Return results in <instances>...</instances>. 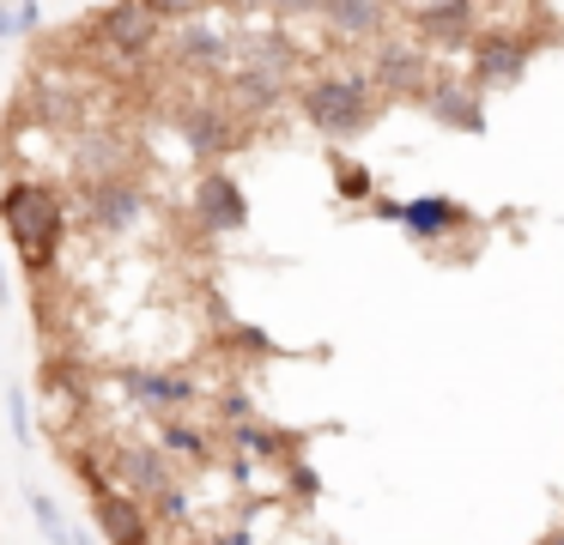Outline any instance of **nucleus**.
Listing matches in <instances>:
<instances>
[{
  "label": "nucleus",
  "mask_w": 564,
  "mask_h": 545,
  "mask_svg": "<svg viewBox=\"0 0 564 545\" xmlns=\"http://www.w3.org/2000/svg\"><path fill=\"white\" fill-rule=\"evenodd\" d=\"M0 225L13 237V249L25 254V273H50L62 261L67 242V200L50 182H13L0 194Z\"/></svg>",
  "instance_id": "f257e3e1"
},
{
  "label": "nucleus",
  "mask_w": 564,
  "mask_h": 545,
  "mask_svg": "<svg viewBox=\"0 0 564 545\" xmlns=\"http://www.w3.org/2000/svg\"><path fill=\"white\" fill-rule=\"evenodd\" d=\"M297 103H304L310 128L322 133V140L346 145L358 140V133L370 128V121L382 116V91L370 85L365 67H334V73H316V79H304V91H297Z\"/></svg>",
  "instance_id": "f03ea898"
},
{
  "label": "nucleus",
  "mask_w": 564,
  "mask_h": 545,
  "mask_svg": "<svg viewBox=\"0 0 564 545\" xmlns=\"http://www.w3.org/2000/svg\"><path fill=\"white\" fill-rule=\"evenodd\" d=\"M147 218H152V200H147V188H140L134 176L86 188V225L104 230V237H134Z\"/></svg>",
  "instance_id": "7ed1b4c3"
},
{
  "label": "nucleus",
  "mask_w": 564,
  "mask_h": 545,
  "mask_svg": "<svg viewBox=\"0 0 564 545\" xmlns=\"http://www.w3.org/2000/svg\"><path fill=\"white\" fill-rule=\"evenodd\" d=\"M104 467H110V484H116V491L147 497V503L176 479V472H171V455H164L159 443H134V436L110 443V460H104Z\"/></svg>",
  "instance_id": "20e7f679"
},
{
  "label": "nucleus",
  "mask_w": 564,
  "mask_h": 545,
  "mask_svg": "<svg viewBox=\"0 0 564 545\" xmlns=\"http://www.w3.org/2000/svg\"><path fill=\"white\" fill-rule=\"evenodd\" d=\"M122 394L128 406L140 412H159V418H176L183 406H195L200 400V382L183 370H147V363H128L122 370Z\"/></svg>",
  "instance_id": "39448f33"
},
{
  "label": "nucleus",
  "mask_w": 564,
  "mask_h": 545,
  "mask_svg": "<svg viewBox=\"0 0 564 545\" xmlns=\"http://www.w3.org/2000/svg\"><path fill=\"white\" fill-rule=\"evenodd\" d=\"M164 55L183 73H225L237 61V43H231V31H213L207 19H188L164 36Z\"/></svg>",
  "instance_id": "423d86ee"
},
{
  "label": "nucleus",
  "mask_w": 564,
  "mask_h": 545,
  "mask_svg": "<svg viewBox=\"0 0 564 545\" xmlns=\"http://www.w3.org/2000/svg\"><path fill=\"white\" fill-rule=\"evenodd\" d=\"M370 85H377L382 97H425L431 73H425V55H419L413 43H401V36H382V43H370Z\"/></svg>",
  "instance_id": "0eeeda50"
},
{
  "label": "nucleus",
  "mask_w": 564,
  "mask_h": 545,
  "mask_svg": "<svg viewBox=\"0 0 564 545\" xmlns=\"http://www.w3.org/2000/svg\"><path fill=\"white\" fill-rule=\"evenodd\" d=\"M159 36H164V19L147 0H110L98 12V43H110L116 55H147V48H159Z\"/></svg>",
  "instance_id": "6e6552de"
},
{
  "label": "nucleus",
  "mask_w": 564,
  "mask_h": 545,
  "mask_svg": "<svg viewBox=\"0 0 564 545\" xmlns=\"http://www.w3.org/2000/svg\"><path fill=\"white\" fill-rule=\"evenodd\" d=\"M128 157H134V145L122 140L116 128H86L74 140V176H79V188H98V182H122L128 176Z\"/></svg>",
  "instance_id": "1a4fd4ad"
},
{
  "label": "nucleus",
  "mask_w": 564,
  "mask_h": 545,
  "mask_svg": "<svg viewBox=\"0 0 564 545\" xmlns=\"http://www.w3.org/2000/svg\"><path fill=\"white\" fill-rule=\"evenodd\" d=\"M195 218L213 230V237H237V230L249 225V194L237 176H225V170H207L195 188Z\"/></svg>",
  "instance_id": "9d476101"
},
{
  "label": "nucleus",
  "mask_w": 564,
  "mask_h": 545,
  "mask_svg": "<svg viewBox=\"0 0 564 545\" xmlns=\"http://www.w3.org/2000/svg\"><path fill=\"white\" fill-rule=\"evenodd\" d=\"M237 109H225V103H176V133L188 140V152L195 157H219V152H231L243 133H237Z\"/></svg>",
  "instance_id": "9b49d317"
},
{
  "label": "nucleus",
  "mask_w": 564,
  "mask_h": 545,
  "mask_svg": "<svg viewBox=\"0 0 564 545\" xmlns=\"http://www.w3.org/2000/svg\"><path fill=\"white\" fill-rule=\"evenodd\" d=\"M389 24H394L389 0H328V12H322V31L334 43H382Z\"/></svg>",
  "instance_id": "f8f14e48"
},
{
  "label": "nucleus",
  "mask_w": 564,
  "mask_h": 545,
  "mask_svg": "<svg viewBox=\"0 0 564 545\" xmlns=\"http://www.w3.org/2000/svg\"><path fill=\"white\" fill-rule=\"evenodd\" d=\"M462 225H467V206L449 200V194H413V200H401V230L413 242H443Z\"/></svg>",
  "instance_id": "ddd939ff"
},
{
  "label": "nucleus",
  "mask_w": 564,
  "mask_h": 545,
  "mask_svg": "<svg viewBox=\"0 0 564 545\" xmlns=\"http://www.w3.org/2000/svg\"><path fill=\"white\" fill-rule=\"evenodd\" d=\"M91 509H98V527L110 545H152V509L147 497H128V491H104L91 497Z\"/></svg>",
  "instance_id": "4468645a"
},
{
  "label": "nucleus",
  "mask_w": 564,
  "mask_h": 545,
  "mask_svg": "<svg viewBox=\"0 0 564 545\" xmlns=\"http://www.w3.org/2000/svg\"><path fill=\"white\" fill-rule=\"evenodd\" d=\"M528 67V43L516 36H474V91H503Z\"/></svg>",
  "instance_id": "2eb2a0df"
},
{
  "label": "nucleus",
  "mask_w": 564,
  "mask_h": 545,
  "mask_svg": "<svg viewBox=\"0 0 564 545\" xmlns=\"http://www.w3.org/2000/svg\"><path fill=\"white\" fill-rule=\"evenodd\" d=\"M425 109L443 121V128H462V133H479V128H486L479 91H467L462 79H431V85H425Z\"/></svg>",
  "instance_id": "dca6fc26"
},
{
  "label": "nucleus",
  "mask_w": 564,
  "mask_h": 545,
  "mask_svg": "<svg viewBox=\"0 0 564 545\" xmlns=\"http://www.w3.org/2000/svg\"><path fill=\"white\" fill-rule=\"evenodd\" d=\"M413 24L431 43H467L474 36V0H431V7L413 12Z\"/></svg>",
  "instance_id": "f3484780"
},
{
  "label": "nucleus",
  "mask_w": 564,
  "mask_h": 545,
  "mask_svg": "<svg viewBox=\"0 0 564 545\" xmlns=\"http://www.w3.org/2000/svg\"><path fill=\"white\" fill-rule=\"evenodd\" d=\"M225 91H231L237 116H268V109H280L285 85H280V73H268V67H237Z\"/></svg>",
  "instance_id": "a211bd4d"
},
{
  "label": "nucleus",
  "mask_w": 564,
  "mask_h": 545,
  "mask_svg": "<svg viewBox=\"0 0 564 545\" xmlns=\"http://www.w3.org/2000/svg\"><path fill=\"white\" fill-rule=\"evenodd\" d=\"M159 448L176 460V467H195V472L213 467V436L195 430L188 418H164V424H159Z\"/></svg>",
  "instance_id": "6ab92c4d"
},
{
  "label": "nucleus",
  "mask_w": 564,
  "mask_h": 545,
  "mask_svg": "<svg viewBox=\"0 0 564 545\" xmlns=\"http://www.w3.org/2000/svg\"><path fill=\"white\" fill-rule=\"evenodd\" d=\"M225 436H231V448H237V455H249V460H273V455H292V448H297L292 430H268V424H256V418L237 424V430H225Z\"/></svg>",
  "instance_id": "aec40b11"
},
{
  "label": "nucleus",
  "mask_w": 564,
  "mask_h": 545,
  "mask_svg": "<svg viewBox=\"0 0 564 545\" xmlns=\"http://www.w3.org/2000/svg\"><path fill=\"white\" fill-rule=\"evenodd\" d=\"M25 503H31V515H37L43 539H50V545H74V533H67V521H62V509H55V497H50V491L25 484Z\"/></svg>",
  "instance_id": "412c9836"
},
{
  "label": "nucleus",
  "mask_w": 564,
  "mask_h": 545,
  "mask_svg": "<svg viewBox=\"0 0 564 545\" xmlns=\"http://www.w3.org/2000/svg\"><path fill=\"white\" fill-rule=\"evenodd\" d=\"M147 509H152V521H171V527H183V521L195 515V491H188L183 479H171V484H164V491L152 497Z\"/></svg>",
  "instance_id": "4be33fe9"
},
{
  "label": "nucleus",
  "mask_w": 564,
  "mask_h": 545,
  "mask_svg": "<svg viewBox=\"0 0 564 545\" xmlns=\"http://www.w3.org/2000/svg\"><path fill=\"white\" fill-rule=\"evenodd\" d=\"M213 412H219V424H225V430H237V424H249V418H256V400H249L243 388H231V394H219V400H213Z\"/></svg>",
  "instance_id": "5701e85b"
},
{
  "label": "nucleus",
  "mask_w": 564,
  "mask_h": 545,
  "mask_svg": "<svg viewBox=\"0 0 564 545\" xmlns=\"http://www.w3.org/2000/svg\"><path fill=\"white\" fill-rule=\"evenodd\" d=\"M152 12H159L164 24H188V19H200V12L213 7V0H147Z\"/></svg>",
  "instance_id": "b1692460"
},
{
  "label": "nucleus",
  "mask_w": 564,
  "mask_h": 545,
  "mask_svg": "<svg viewBox=\"0 0 564 545\" xmlns=\"http://www.w3.org/2000/svg\"><path fill=\"white\" fill-rule=\"evenodd\" d=\"M7 424H13V443L31 448V406H25V388H13V394H7Z\"/></svg>",
  "instance_id": "393cba45"
},
{
  "label": "nucleus",
  "mask_w": 564,
  "mask_h": 545,
  "mask_svg": "<svg viewBox=\"0 0 564 545\" xmlns=\"http://www.w3.org/2000/svg\"><path fill=\"white\" fill-rule=\"evenodd\" d=\"M268 7H273V19L297 24V19H322V12H328V0H268Z\"/></svg>",
  "instance_id": "a878e982"
},
{
  "label": "nucleus",
  "mask_w": 564,
  "mask_h": 545,
  "mask_svg": "<svg viewBox=\"0 0 564 545\" xmlns=\"http://www.w3.org/2000/svg\"><path fill=\"white\" fill-rule=\"evenodd\" d=\"M37 24H43V7H37V0H13V36L37 31Z\"/></svg>",
  "instance_id": "bb28decb"
},
{
  "label": "nucleus",
  "mask_w": 564,
  "mask_h": 545,
  "mask_svg": "<svg viewBox=\"0 0 564 545\" xmlns=\"http://www.w3.org/2000/svg\"><path fill=\"white\" fill-rule=\"evenodd\" d=\"M340 194H346V200L370 194V176H365V170H352V164H346V170H340Z\"/></svg>",
  "instance_id": "cd10ccee"
},
{
  "label": "nucleus",
  "mask_w": 564,
  "mask_h": 545,
  "mask_svg": "<svg viewBox=\"0 0 564 545\" xmlns=\"http://www.w3.org/2000/svg\"><path fill=\"white\" fill-rule=\"evenodd\" d=\"M207 545H256V533H249V527H219Z\"/></svg>",
  "instance_id": "c85d7f7f"
},
{
  "label": "nucleus",
  "mask_w": 564,
  "mask_h": 545,
  "mask_svg": "<svg viewBox=\"0 0 564 545\" xmlns=\"http://www.w3.org/2000/svg\"><path fill=\"white\" fill-rule=\"evenodd\" d=\"M292 491H297V497H316V472H310V467H292Z\"/></svg>",
  "instance_id": "c756f323"
},
{
  "label": "nucleus",
  "mask_w": 564,
  "mask_h": 545,
  "mask_svg": "<svg viewBox=\"0 0 564 545\" xmlns=\"http://www.w3.org/2000/svg\"><path fill=\"white\" fill-rule=\"evenodd\" d=\"M377 218L382 225H401V200H377Z\"/></svg>",
  "instance_id": "7c9ffc66"
},
{
  "label": "nucleus",
  "mask_w": 564,
  "mask_h": 545,
  "mask_svg": "<svg viewBox=\"0 0 564 545\" xmlns=\"http://www.w3.org/2000/svg\"><path fill=\"white\" fill-rule=\"evenodd\" d=\"M13 36V0H0V43Z\"/></svg>",
  "instance_id": "2f4dec72"
},
{
  "label": "nucleus",
  "mask_w": 564,
  "mask_h": 545,
  "mask_svg": "<svg viewBox=\"0 0 564 545\" xmlns=\"http://www.w3.org/2000/svg\"><path fill=\"white\" fill-rule=\"evenodd\" d=\"M0 303H7V273H0Z\"/></svg>",
  "instance_id": "473e14b6"
},
{
  "label": "nucleus",
  "mask_w": 564,
  "mask_h": 545,
  "mask_svg": "<svg viewBox=\"0 0 564 545\" xmlns=\"http://www.w3.org/2000/svg\"><path fill=\"white\" fill-rule=\"evenodd\" d=\"M74 545H91V539H86V533H74Z\"/></svg>",
  "instance_id": "72a5a7b5"
},
{
  "label": "nucleus",
  "mask_w": 564,
  "mask_h": 545,
  "mask_svg": "<svg viewBox=\"0 0 564 545\" xmlns=\"http://www.w3.org/2000/svg\"><path fill=\"white\" fill-rule=\"evenodd\" d=\"M322 545H340V539H322Z\"/></svg>",
  "instance_id": "f704fd0d"
}]
</instances>
